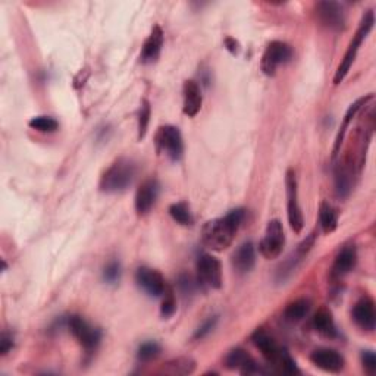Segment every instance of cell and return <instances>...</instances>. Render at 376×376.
Masks as SVG:
<instances>
[{"mask_svg": "<svg viewBox=\"0 0 376 376\" xmlns=\"http://www.w3.org/2000/svg\"><path fill=\"white\" fill-rule=\"evenodd\" d=\"M243 219V209H234L225 216L207 220L202 228V243L213 252H224L232 244Z\"/></svg>", "mask_w": 376, "mask_h": 376, "instance_id": "cell-1", "label": "cell"}, {"mask_svg": "<svg viewBox=\"0 0 376 376\" xmlns=\"http://www.w3.org/2000/svg\"><path fill=\"white\" fill-rule=\"evenodd\" d=\"M135 172L137 168L133 160L127 158H119L103 172L99 188L107 194L122 193L133 184Z\"/></svg>", "mask_w": 376, "mask_h": 376, "instance_id": "cell-2", "label": "cell"}, {"mask_svg": "<svg viewBox=\"0 0 376 376\" xmlns=\"http://www.w3.org/2000/svg\"><path fill=\"white\" fill-rule=\"evenodd\" d=\"M373 24H375L373 12L368 10L363 15V18H361V21L359 24V29H357L353 40L350 41V46H348V49L344 54V58H343V61L337 69V73H336V77H333V82H336V84H340V82L347 77L348 71L352 69V65L356 61L359 49H360L361 43L365 41V38L368 37V34L372 31Z\"/></svg>", "mask_w": 376, "mask_h": 376, "instance_id": "cell-3", "label": "cell"}, {"mask_svg": "<svg viewBox=\"0 0 376 376\" xmlns=\"http://www.w3.org/2000/svg\"><path fill=\"white\" fill-rule=\"evenodd\" d=\"M156 149L162 155H165L172 162H178L183 158L184 153V142L181 131L174 125H163L156 133L155 137Z\"/></svg>", "mask_w": 376, "mask_h": 376, "instance_id": "cell-4", "label": "cell"}, {"mask_svg": "<svg viewBox=\"0 0 376 376\" xmlns=\"http://www.w3.org/2000/svg\"><path fill=\"white\" fill-rule=\"evenodd\" d=\"M66 326L89 354L96 352V348L99 347L102 340V332L99 329L91 326L87 320L77 315L66 317Z\"/></svg>", "mask_w": 376, "mask_h": 376, "instance_id": "cell-5", "label": "cell"}, {"mask_svg": "<svg viewBox=\"0 0 376 376\" xmlns=\"http://www.w3.org/2000/svg\"><path fill=\"white\" fill-rule=\"evenodd\" d=\"M285 246V234L283 224L278 219H272L268 222V227L264 230L263 239L259 243L260 255L268 259H276L280 257Z\"/></svg>", "mask_w": 376, "mask_h": 376, "instance_id": "cell-6", "label": "cell"}, {"mask_svg": "<svg viewBox=\"0 0 376 376\" xmlns=\"http://www.w3.org/2000/svg\"><path fill=\"white\" fill-rule=\"evenodd\" d=\"M292 58V47L284 41H271L263 52L260 68L264 75L273 77L276 74V69L281 65L289 62Z\"/></svg>", "mask_w": 376, "mask_h": 376, "instance_id": "cell-7", "label": "cell"}, {"mask_svg": "<svg viewBox=\"0 0 376 376\" xmlns=\"http://www.w3.org/2000/svg\"><path fill=\"white\" fill-rule=\"evenodd\" d=\"M285 186H287V215H288V224L294 232H301L304 227V218L301 213V207L299 203V186H297V176L292 170L287 171L285 176Z\"/></svg>", "mask_w": 376, "mask_h": 376, "instance_id": "cell-8", "label": "cell"}, {"mask_svg": "<svg viewBox=\"0 0 376 376\" xmlns=\"http://www.w3.org/2000/svg\"><path fill=\"white\" fill-rule=\"evenodd\" d=\"M197 281L202 288L219 289L224 283L222 276V264L220 262L212 256L203 253L197 259Z\"/></svg>", "mask_w": 376, "mask_h": 376, "instance_id": "cell-9", "label": "cell"}, {"mask_svg": "<svg viewBox=\"0 0 376 376\" xmlns=\"http://www.w3.org/2000/svg\"><path fill=\"white\" fill-rule=\"evenodd\" d=\"M316 15L319 22L331 31H343L345 29V10L337 2H319Z\"/></svg>", "mask_w": 376, "mask_h": 376, "instance_id": "cell-10", "label": "cell"}, {"mask_svg": "<svg viewBox=\"0 0 376 376\" xmlns=\"http://www.w3.org/2000/svg\"><path fill=\"white\" fill-rule=\"evenodd\" d=\"M135 283L140 287L147 296L150 297H163L165 291H166V283L162 273L156 269L151 268H138L135 272Z\"/></svg>", "mask_w": 376, "mask_h": 376, "instance_id": "cell-11", "label": "cell"}, {"mask_svg": "<svg viewBox=\"0 0 376 376\" xmlns=\"http://www.w3.org/2000/svg\"><path fill=\"white\" fill-rule=\"evenodd\" d=\"M252 341L259 348L263 357L269 361V363H272L275 368L280 366V361L287 350L278 345L276 341L269 336L266 331L257 329L252 336Z\"/></svg>", "mask_w": 376, "mask_h": 376, "instance_id": "cell-12", "label": "cell"}, {"mask_svg": "<svg viewBox=\"0 0 376 376\" xmlns=\"http://www.w3.org/2000/svg\"><path fill=\"white\" fill-rule=\"evenodd\" d=\"M158 196H159L158 181L155 178L146 179L144 183H142V186L137 188V193H135V200H134L135 212L140 216L149 213L151 211V207L155 206Z\"/></svg>", "mask_w": 376, "mask_h": 376, "instance_id": "cell-13", "label": "cell"}, {"mask_svg": "<svg viewBox=\"0 0 376 376\" xmlns=\"http://www.w3.org/2000/svg\"><path fill=\"white\" fill-rule=\"evenodd\" d=\"M225 366L231 370H239L243 375H259L264 370L257 365V361L243 348H234L225 357Z\"/></svg>", "mask_w": 376, "mask_h": 376, "instance_id": "cell-14", "label": "cell"}, {"mask_svg": "<svg viewBox=\"0 0 376 376\" xmlns=\"http://www.w3.org/2000/svg\"><path fill=\"white\" fill-rule=\"evenodd\" d=\"M310 361L320 370L329 373H340L345 366L344 357L332 348H317L310 354Z\"/></svg>", "mask_w": 376, "mask_h": 376, "instance_id": "cell-15", "label": "cell"}, {"mask_svg": "<svg viewBox=\"0 0 376 376\" xmlns=\"http://www.w3.org/2000/svg\"><path fill=\"white\" fill-rule=\"evenodd\" d=\"M353 320L359 328L363 331L372 332L376 326V312H375V303L369 297L360 299L353 308L352 312Z\"/></svg>", "mask_w": 376, "mask_h": 376, "instance_id": "cell-16", "label": "cell"}, {"mask_svg": "<svg viewBox=\"0 0 376 376\" xmlns=\"http://www.w3.org/2000/svg\"><path fill=\"white\" fill-rule=\"evenodd\" d=\"M183 94H184L183 112L187 116L194 118L200 112L202 105H203V96H202V89L199 86V82L194 80H187L184 82Z\"/></svg>", "mask_w": 376, "mask_h": 376, "instance_id": "cell-17", "label": "cell"}, {"mask_svg": "<svg viewBox=\"0 0 376 376\" xmlns=\"http://www.w3.org/2000/svg\"><path fill=\"white\" fill-rule=\"evenodd\" d=\"M231 262H232V268L240 275L248 273L250 271H252L256 263V250H255L253 243L247 241L236 247Z\"/></svg>", "mask_w": 376, "mask_h": 376, "instance_id": "cell-18", "label": "cell"}, {"mask_svg": "<svg viewBox=\"0 0 376 376\" xmlns=\"http://www.w3.org/2000/svg\"><path fill=\"white\" fill-rule=\"evenodd\" d=\"M357 263V250L354 246H345L344 248H341L336 260H333L332 269H331V275L332 278H340L345 276L347 273H350Z\"/></svg>", "mask_w": 376, "mask_h": 376, "instance_id": "cell-19", "label": "cell"}, {"mask_svg": "<svg viewBox=\"0 0 376 376\" xmlns=\"http://www.w3.org/2000/svg\"><path fill=\"white\" fill-rule=\"evenodd\" d=\"M162 46H163V31L160 29V25H155L151 29L150 36L144 41L143 50L140 53V62L142 63L156 62L160 57Z\"/></svg>", "mask_w": 376, "mask_h": 376, "instance_id": "cell-20", "label": "cell"}, {"mask_svg": "<svg viewBox=\"0 0 376 376\" xmlns=\"http://www.w3.org/2000/svg\"><path fill=\"white\" fill-rule=\"evenodd\" d=\"M353 190V168L352 163L344 160L336 170V193L340 199H345L350 196Z\"/></svg>", "mask_w": 376, "mask_h": 376, "instance_id": "cell-21", "label": "cell"}, {"mask_svg": "<svg viewBox=\"0 0 376 376\" xmlns=\"http://www.w3.org/2000/svg\"><path fill=\"white\" fill-rule=\"evenodd\" d=\"M313 328L316 332H319L320 336H324L326 338H336L338 336V331L333 322L332 312L328 308H320L313 317Z\"/></svg>", "mask_w": 376, "mask_h": 376, "instance_id": "cell-22", "label": "cell"}, {"mask_svg": "<svg viewBox=\"0 0 376 376\" xmlns=\"http://www.w3.org/2000/svg\"><path fill=\"white\" fill-rule=\"evenodd\" d=\"M372 94L369 96H365V97H360V99H357L353 105H350V107H348V110L345 112V116H344V121H343V125L337 134V140H336V146H333V158H336L338 155L340 151V147H341V143L344 140V135H345V131L348 128V125H350V122L354 119V116L359 114V110L363 107L370 99H372Z\"/></svg>", "mask_w": 376, "mask_h": 376, "instance_id": "cell-23", "label": "cell"}, {"mask_svg": "<svg viewBox=\"0 0 376 376\" xmlns=\"http://www.w3.org/2000/svg\"><path fill=\"white\" fill-rule=\"evenodd\" d=\"M310 308L312 303L309 299H297L294 301H291L285 308L284 319L289 324H299L309 315Z\"/></svg>", "mask_w": 376, "mask_h": 376, "instance_id": "cell-24", "label": "cell"}, {"mask_svg": "<svg viewBox=\"0 0 376 376\" xmlns=\"http://www.w3.org/2000/svg\"><path fill=\"white\" fill-rule=\"evenodd\" d=\"M319 224L325 234H331L338 227V212L328 202H322L319 206Z\"/></svg>", "mask_w": 376, "mask_h": 376, "instance_id": "cell-25", "label": "cell"}, {"mask_svg": "<svg viewBox=\"0 0 376 376\" xmlns=\"http://www.w3.org/2000/svg\"><path fill=\"white\" fill-rule=\"evenodd\" d=\"M196 369V361L191 357H178L165 363L162 372L166 375H190Z\"/></svg>", "mask_w": 376, "mask_h": 376, "instance_id": "cell-26", "label": "cell"}, {"mask_svg": "<svg viewBox=\"0 0 376 376\" xmlns=\"http://www.w3.org/2000/svg\"><path fill=\"white\" fill-rule=\"evenodd\" d=\"M170 215L175 222H178L179 225H184V227L193 225V215L190 212V207L187 203L179 202V203L171 204Z\"/></svg>", "mask_w": 376, "mask_h": 376, "instance_id": "cell-27", "label": "cell"}, {"mask_svg": "<svg viewBox=\"0 0 376 376\" xmlns=\"http://www.w3.org/2000/svg\"><path fill=\"white\" fill-rule=\"evenodd\" d=\"M29 125L33 130L40 133H54L59 128V122L50 116H34Z\"/></svg>", "mask_w": 376, "mask_h": 376, "instance_id": "cell-28", "label": "cell"}, {"mask_svg": "<svg viewBox=\"0 0 376 376\" xmlns=\"http://www.w3.org/2000/svg\"><path fill=\"white\" fill-rule=\"evenodd\" d=\"M150 116H151V107L149 100H143L140 110H138V140H143L149 130L150 123Z\"/></svg>", "mask_w": 376, "mask_h": 376, "instance_id": "cell-29", "label": "cell"}, {"mask_svg": "<svg viewBox=\"0 0 376 376\" xmlns=\"http://www.w3.org/2000/svg\"><path fill=\"white\" fill-rule=\"evenodd\" d=\"M160 354V345L155 341H147L140 345L137 352V357L140 361H151Z\"/></svg>", "mask_w": 376, "mask_h": 376, "instance_id": "cell-30", "label": "cell"}, {"mask_svg": "<svg viewBox=\"0 0 376 376\" xmlns=\"http://www.w3.org/2000/svg\"><path fill=\"white\" fill-rule=\"evenodd\" d=\"M175 312H176V300L174 297V292L170 288H166L163 294V301L160 306V315L163 319H170L171 316H174Z\"/></svg>", "mask_w": 376, "mask_h": 376, "instance_id": "cell-31", "label": "cell"}, {"mask_svg": "<svg viewBox=\"0 0 376 376\" xmlns=\"http://www.w3.org/2000/svg\"><path fill=\"white\" fill-rule=\"evenodd\" d=\"M121 273H122V271H121L119 262L112 260V262H109L106 264V268L103 269V280H105V283H107L110 285H115L121 280Z\"/></svg>", "mask_w": 376, "mask_h": 376, "instance_id": "cell-32", "label": "cell"}, {"mask_svg": "<svg viewBox=\"0 0 376 376\" xmlns=\"http://www.w3.org/2000/svg\"><path fill=\"white\" fill-rule=\"evenodd\" d=\"M178 287L184 296H188V294H193V292L200 287V284L197 281V278H193L191 275L183 273L178 278Z\"/></svg>", "mask_w": 376, "mask_h": 376, "instance_id": "cell-33", "label": "cell"}, {"mask_svg": "<svg viewBox=\"0 0 376 376\" xmlns=\"http://www.w3.org/2000/svg\"><path fill=\"white\" fill-rule=\"evenodd\" d=\"M218 319H219L218 316H211L209 319H206L204 322L197 328L196 333H194V340H203L204 337H207L209 333L215 329V326L218 324Z\"/></svg>", "mask_w": 376, "mask_h": 376, "instance_id": "cell-34", "label": "cell"}, {"mask_svg": "<svg viewBox=\"0 0 376 376\" xmlns=\"http://www.w3.org/2000/svg\"><path fill=\"white\" fill-rule=\"evenodd\" d=\"M361 365H363V369L369 375H373L376 372V356L372 350L361 352Z\"/></svg>", "mask_w": 376, "mask_h": 376, "instance_id": "cell-35", "label": "cell"}, {"mask_svg": "<svg viewBox=\"0 0 376 376\" xmlns=\"http://www.w3.org/2000/svg\"><path fill=\"white\" fill-rule=\"evenodd\" d=\"M13 348V337L8 332H3L0 337V354L6 356Z\"/></svg>", "mask_w": 376, "mask_h": 376, "instance_id": "cell-36", "label": "cell"}, {"mask_svg": "<svg viewBox=\"0 0 376 376\" xmlns=\"http://www.w3.org/2000/svg\"><path fill=\"white\" fill-rule=\"evenodd\" d=\"M224 43H225V47H227L232 54H236V53L240 52V45H239V41H236V40H234V38H231V37H227Z\"/></svg>", "mask_w": 376, "mask_h": 376, "instance_id": "cell-37", "label": "cell"}]
</instances>
